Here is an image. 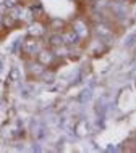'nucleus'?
Instances as JSON below:
<instances>
[{
  "mask_svg": "<svg viewBox=\"0 0 136 153\" xmlns=\"http://www.w3.org/2000/svg\"><path fill=\"white\" fill-rule=\"evenodd\" d=\"M41 48H44V44L41 40V37H32V36H26L24 40L21 42V52L23 55L29 56V58H34L39 53Z\"/></svg>",
  "mask_w": 136,
  "mask_h": 153,
  "instance_id": "1",
  "label": "nucleus"
},
{
  "mask_svg": "<svg viewBox=\"0 0 136 153\" xmlns=\"http://www.w3.org/2000/svg\"><path fill=\"white\" fill-rule=\"evenodd\" d=\"M55 53H53V50L50 47H44L41 48L39 53L36 55V61L38 63H41L42 66H45V68H49V66H52L53 63H55Z\"/></svg>",
  "mask_w": 136,
  "mask_h": 153,
  "instance_id": "2",
  "label": "nucleus"
},
{
  "mask_svg": "<svg viewBox=\"0 0 136 153\" xmlns=\"http://www.w3.org/2000/svg\"><path fill=\"white\" fill-rule=\"evenodd\" d=\"M60 36H62V39H63V44L65 45H68V47H76L78 44L81 42V39H80V36L76 34V31L73 29L71 26H67L63 31L60 32Z\"/></svg>",
  "mask_w": 136,
  "mask_h": 153,
  "instance_id": "3",
  "label": "nucleus"
},
{
  "mask_svg": "<svg viewBox=\"0 0 136 153\" xmlns=\"http://www.w3.org/2000/svg\"><path fill=\"white\" fill-rule=\"evenodd\" d=\"M45 31H47V27H45L44 23H41L39 19H34V21L28 23L26 24V32L28 36H32V37H42L45 34Z\"/></svg>",
  "mask_w": 136,
  "mask_h": 153,
  "instance_id": "4",
  "label": "nucleus"
},
{
  "mask_svg": "<svg viewBox=\"0 0 136 153\" xmlns=\"http://www.w3.org/2000/svg\"><path fill=\"white\" fill-rule=\"evenodd\" d=\"M71 27L76 31V34L80 36V39L81 40H84L86 37L89 36V26L86 24L84 19H81V18H76L75 21L71 23Z\"/></svg>",
  "mask_w": 136,
  "mask_h": 153,
  "instance_id": "5",
  "label": "nucleus"
},
{
  "mask_svg": "<svg viewBox=\"0 0 136 153\" xmlns=\"http://www.w3.org/2000/svg\"><path fill=\"white\" fill-rule=\"evenodd\" d=\"M36 16H34V11H32L31 7L28 5H21V11H20V24H28L31 21H34Z\"/></svg>",
  "mask_w": 136,
  "mask_h": 153,
  "instance_id": "6",
  "label": "nucleus"
},
{
  "mask_svg": "<svg viewBox=\"0 0 136 153\" xmlns=\"http://www.w3.org/2000/svg\"><path fill=\"white\" fill-rule=\"evenodd\" d=\"M65 27H67V23L60 18H52L49 21V31L50 32H62Z\"/></svg>",
  "mask_w": 136,
  "mask_h": 153,
  "instance_id": "7",
  "label": "nucleus"
},
{
  "mask_svg": "<svg viewBox=\"0 0 136 153\" xmlns=\"http://www.w3.org/2000/svg\"><path fill=\"white\" fill-rule=\"evenodd\" d=\"M94 32H96L99 37H110L112 36V27L105 23H99L94 26Z\"/></svg>",
  "mask_w": 136,
  "mask_h": 153,
  "instance_id": "8",
  "label": "nucleus"
},
{
  "mask_svg": "<svg viewBox=\"0 0 136 153\" xmlns=\"http://www.w3.org/2000/svg\"><path fill=\"white\" fill-rule=\"evenodd\" d=\"M28 73H29L31 76H34V77H39V76H42V74L45 73V66H42L41 63H38V61H34V63L29 65Z\"/></svg>",
  "mask_w": 136,
  "mask_h": 153,
  "instance_id": "9",
  "label": "nucleus"
},
{
  "mask_svg": "<svg viewBox=\"0 0 136 153\" xmlns=\"http://www.w3.org/2000/svg\"><path fill=\"white\" fill-rule=\"evenodd\" d=\"M47 45L50 48L59 47V45H63V39H62L60 32H50V36H49V39H47Z\"/></svg>",
  "mask_w": 136,
  "mask_h": 153,
  "instance_id": "10",
  "label": "nucleus"
},
{
  "mask_svg": "<svg viewBox=\"0 0 136 153\" xmlns=\"http://www.w3.org/2000/svg\"><path fill=\"white\" fill-rule=\"evenodd\" d=\"M2 23H3V26H5L8 31H10V29H15V27L20 24V21H18V19L11 18V16H10V15H7V13L3 15V19H2Z\"/></svg>",
  "mask_w": 136,
  "mask_h": 153,
  "instance_id": "11",
  "label": "nucleus"
},
{
  "mask_svg": "<svg viewBox=\"0 0 136 153\" xmlns=\"http://www.w3.org/2000/svg\"><path fill=\"white\" fill-rule=\"evenodd\" d=\"M75 132L80 137H84L86 134L89 132V129H88V124H86V121L84 119H81V121H78V124L75 126Z\"/></svg>",
  "mask_w": 136,
  "mask_h": 153,
  "instance_id": "12",
  "label": "nucleus"
},
{
  "mask_svg": "<svg viewBox=\"0 0 136 153\" xmlns=\"http://www.w3.org/2000/svg\"><path fill=\"white\" fill-rule=\"evenodd\" d=\"M10 81H18L20 79V71H18V68H11V71H10Z\"/></svg>",
  "mask_w": 136,
  "mask_h": 153,
  "instance_id": "13",
  "label": "nucleus"
},
{
  "mask_svg": "<svg viewBox=\"0 0 136 153\" xmlns=\"http://www.w3.org/2000/svg\"><path fill=\"white\" fill-rule=\"evenodd\" d=\"M5 7L7 8H13V7H16V5H20V0H5Z\"/></svg>",
  "mask_w": 136,
  "mask_h": 153,
  "instance_id": "14",
  "label": "nucleus"
},
{
  "mask_svg": "<svg viewBox=\"0 0 136 153\" xmlns=\"http://www.w3.org/2000/svg\"><path fill=\"white\" fill-rule=\"evenodd\" d=\"M7 31H8V29H7L5 26H3V23H0V37L5 36V34H7Z\"/></svg>",
  "mask_w": 136,
  "mask_h": 153,
  "instance_id": "15",
  "label": "nucleus"
},
{
  "mask_svg": "<svg viewBox=\"0 0 136 153\" xmlns=\"http://www.w3.org/2000/svg\"><path fill=\"white\" fill-rule=\"evenodd\" d=\"M7 10H8V8L5 7V3H0V15H5Z\"/></svg>",
  "mask_w": 136,
  "mask_h": 153,
  "instance_id": "16",
  "label": "nucleus"
},
{
  "mask_svg": "<svg viewBox=\"0 0 136 153\" xmlns=\"http://www.w3.org/2000/svg\"><path fill=\"white\" fill-rule=\"evenodd\" d=\"M2 19H3V15H0V23H2Z\"/></svg>",
  "mask_w": 136,
  "mask_h": 153,
  "instance_id": "17",
  "label": "nucleus"
},
{
  "mask_svg": "<svg viewBox=\"0 0 136 153\" xmlns=\"http://www.w3.org/2000/svg\"><path fill=\"white\" fill-rule=\"evenodd\" d=\"M3 2H5V0H0V3H3Z\"/></svg>",
  "mask_w": 136,
  "mask_h": 153,
  "instance_id": "18",
  "label": "nucleus"
}]
</instances>
